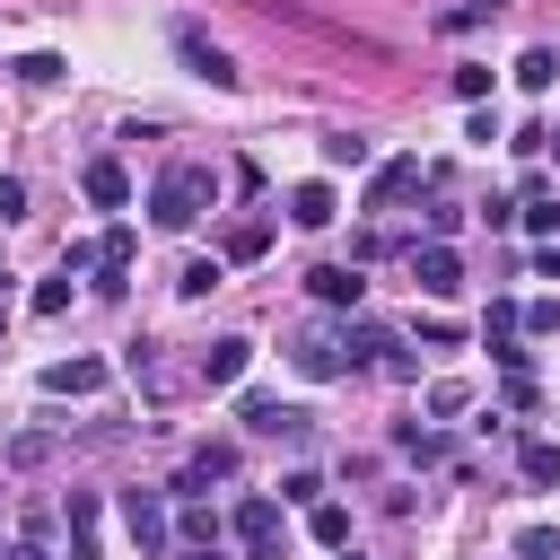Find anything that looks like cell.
<instances>
[{
    "label": "cell",
    "instance_id": "cell-16",
    "mask_svg": "<svg viewBox=\"0 0 560 560\" xmlns=\"http://www.w3.org/2000/svg\"><path fill=\"white\" fill-rule=\"evenodd\" d=\"M551 79H560V52H551V44H525V52H516V88H525V96H542Z\"/></svg>",
    "mask_w": 560,
    "mask_h": 560
},
{
    "label": "cell",
    "instance_id": "cell-27",
    "mask_svg": "<svg viewBox=\"0 0 560 560\" xmlns=\"http://www.w3.org/2000/svg\"><path fill=\"white\" fill-rule=\"evenodd\" d=\"M61 306H70V271H52V280L35 289V315H61Z\"/></svg>",
    "mask_w": 560,
    "mask_h": 560
},
{
    "label": "cell",
    "instance_id": "cell-21",
    "mask_svg": "<svg viewBox=\"0 0 560 560\" xmlns=\"http://www.w3.org/2000/svg\"><path fill=\"white\" fill-rule=\"evenodd\" d=\"M324 166H368V140L359 131H324Z\"/></svg>",
    "mask_w": 560,
    "mask_h": 560
},
{
    "label": "cell",
    "instance_id": "cell-17",
    "mask_svg": "<svg viewBox=\"0 0 560 560\" xmlns=\"http://www.w3.org/2000/svg\"><path fill=\"white\" fill-rule=\"evenodd\" d=\"M306 534H315L324 551H341V542H350V508H341V499H315V508H306Z\"/></svg>",
    "mask_w": 560,
    "mask_h": 560
},
{
    "label": "cell",
    "instance_id": "cell-18",
    "mask_svg": "<svg viewBox=\"0 0 560 560\" xmlns=\"http://www.w3.org/2000/svg\"><path fill=\"white\" fill-rule=\"evenodd\" d=\"M516 472H525L534 490H551V481H560V446H551V438H525V446H516Z\"/></svg>",
    "mask_w": 560,
    "mask_h": 560
},
{
    "label": "cell",
    "instance_id": "cell-4",
    "mask_svg": "<svg viewBox=\"0 0 560 560\" xmlns=\"http://www.w3.org/2000/svg\"><path fill=\"white\" fill-rule=\"evenodd\" d=\"M236 542H245L254 560H280V499H245V508H236Z\"/></svg>",
    "mask_w": 560,
    "mask_h": 560
},
{
    "label": "cell",
    "instance_id": "cell-35",
    "mask_svg": "<svg viewBox=\"0 0 560 560\" xmlns=\"http://www.w3.org/2000/svg\"><path fill=\"white\" fill-rule=\"evenodd\" d=\"M0 306H9V271H0Z\"/></svg>",
    "mask_w": 560,
    "mask_h": 560
},
{
    "label": "cell",
    "instance_id": "cell-33",
    "mask_svg": "<svg viewBox=\"0 0 560 560\" xmlns=\"http://www.w3.org/2000/svg\"><path fill=\"white\" fill-rule=\"evenodd\" d=\"M9 560H52V551H44V542H18V551H9Z\"/></svg>",
    "mask_w": 560,
    "mask_h": 560
},
{
    "label": "cell",
    "instance_id": "cell-5",
    "mask_svg": "<svg viewBox=\"0 0 560 560\" xmlns=\"http://www.w3.org/2000/svg\"><path fill=\"white\" fill-rule=\"evenodd\" d=\"M306 289H315V306H350V315H359V298H368L359 262H315V271H306Z\"/></svg>",
    "mask_w": 560,
    "mask_h": 560
},
{
    "label": "cell",
    "instance_id": "cell-20",
    "mask_svg": "<svg viewBox=\"0 0 560 560\" xmlns=\"http://www.w3.org/2000/svg\"><path fill=\"white\" fill-rule=\"evenodd\" d=\"M420 402H429V420H455V411L472 402V385H455V376H438V385H429Z\"/></svg>",
    "mask_w": 560,
    "mask_h": 560
},
{
    "label": "cell",
    "instance_id": "cell-7",
    "mask_svg": "<svg viewBox=\"0 0 560 560\" xmlns=\"http://www.w3.org/2000/svg\"><path fill=\"white\" fill-rule=\"evenodd\" d=\"M122 525H131L140 551H166V499L158 490H122Z\"/></svg>",
    "mask_w": 560,
    "mask_h": 560
},
{
    "label": "cell",
    "instance_id": "cell-14",
    "mask_svg": "<svg viewBox=\"0 0 560 560\" xmlns=\"http://www.w3.org/2000/svg\"><path fill=\"white\" fill-rule=\"evenodd\" d=\"M411 184H420V158H385V166L368 175V210H385V201H402Z\"/></svg>",
    "mask_w": 560,
    "mask_h": 560
},
{
    "label": "cell",
    "instance_id": "cell-31",
    "mask_svg": "<svg viewBox=\"0 0 560 560\" xmlns=\"http://www.w3.org/2000/svg\"><path fill=\"white\" fill-rule=\"evenodd\" d=\"M534 262H542V280H560V228L542 236V254H534Z\"/></svg>",
    "mask_w": 560,
    "mask_h": 560
},
{
    "label": "cell",
    "instance_id": "cell-24",
    "mask_svg": "<svg viewBox=\"0 0 560 560\" xmlns=\"http://www.w3.org/2000/svg\"><path fill=\"white\" fill-rule=\"evenodd\" d=\"M516 560H560V534H551V525H525V534H516Z\"/></svg>",
    "mask_w": 560,
    "mask_h": 560
},
{
    "label": "cell",
    "instance_id": "cell-36",
    "mask_svg": "<svg viewBox=\"0 0 560 560\" xmlns=\"http://www.w3.org/2000/svg\"><path fill=\"white\" fill-rule=\"evenodd\" d=\"M542 149H560V131H542Z\"/></svg>",
    "mask_w": 560,
    "mask_h": 560
},
{
    "label": "cell",
    "instance_id": "cell-9",
    "mask_svg": "<svg viewBox=\"0 0 560 560\" xmlns=\"http://www.w3.org/2000/svg\"><path fill=\"white\" fill-rule=\"evenodd\" d=\"M245 368H254V341H245V332H228V341L201 350V385H236Z\"/></svg>",
    "mask_w": 560,
    "mask_h": 560
},
{
    "label": "cell",
    "instance_id": "cell-30",
    "mask_svg": "<svg viewBox=\"0 0 560 560\" xmlns=\"http://www.w3.org/2000/svg\"><path fill=\"white\" fill-rule=\"evenodd\" d=\"M0 219H26V184L18 175H0Z\"/></svg>",
    "mask_w": 560,
    "mask_h": 560
},
{
    "label": "cell",
    "instance_id": "cell-22",
    "mask_svg": "<svg viewBox=\"0 0 560 560\" xmlns=\"http://www.w3.org/2000/svg\"><path fill=\"white\" fill-rule=\"evenodd\" d=\"M175 289H184V298H210V289H219V254H192V262H184V280H175Z\"/></svg>",
    "mask_w": 560,
    "mask_h": 560
},
{
    "label": "cell",
    "instance_id": "cell-38",
    "mask_svg": "<svg viewBox=\"0 0 560 560\" xmlns=\"http://www.w3.org/2000/svg\"><path fill=\"white\" fill-rule=\"evenodd\" d=\"M481 9H499V0H481Z\"/></svg>",
    "mask_w": 560,
    "mask_h": 560
},
{
    "label": "cell",
    "instance_id": "cell-6",
    "mask_svg": "<svg viewBox=\"0 0 560 560\" xmlns=\"http://www.w3.org/2000/svg\"><path fill=\"white\" fill-rule=\"evenodd\" d=\"M289 359H298V376H315V385H332V376L350 368V359H341V332H324V324H315V332H298V350H289Z\"/></svg>",
    "mask_w": 560,
    "mask_h": 560
},
{
    "label": "cell",
    "instance_id": "cell-8",
    "mask_svg": "<svg viewBox=\"0 0 560 560\" xmlns=\"http://www.w3.org/2000/svg\"><path fill=\"white\" fill-rule=\"evenodd\" d=\"M411 280H420L429 298H446V289L464 280V262H455V245H438V236H429V245H411Z\"/></svg>",
    "mask_w": 560,
    "mask_h": 560
},
{
    "label": "cell",
    "instance_id": "cell-23",
    "mask_svg": "<svg viewBox=\"0 0 560 560\" xmlns=\"http://www.w3.org/2000/svg\"><path fill=\"white\" fill-rule=\"evenodd\" d=\"M52 455V438L44 429H26V438H9V472H26V464H44Z\"/></svg>",
    "mask_w": 560,
    "mask_h": 560
},
{
    "label": "cell",
    "instance_id": "cell-37",
    "mask_svg": "<svg viewBox=\"0 0 560 560\" xmlns=\"http://www.w3.org/2000/svg\"><path fill=\"white\" fill-rule=\"evenodd\" d=\"M341 560H359V551H350V542H341Z\"/></svg>",
    "mask_w": 560,
    "mask_h": 560
},
{
    "label": "cell",
    "instance_id": "cell-1",
    "mask_svg": "<svg viewBox=\"0 0 560 560\" xmlns=\"http://www.w3.org/2000/svg\"><path fill=\"white\" fill-rule=\"evenodd\" d=\"M210 192H219V184H210V166H201V158H175V166L158 175V192H149V219H158L166 236H184V228L210 210Z\"/></svg>",
    "mask_w": 560,
    "mask_h": 560
},
{
    "label": "cell",
    "instance_id": "cell-2",
    "mask_svg": "<svg viewBox=\"0 0 560 560\" xmlns=\"http://www.w3.org/2000/svg\"><path fill=\"white\" fill-rule=\"evenodd\" d=\"M175 52H184V70H192V79H210V88H236V61H228V52H219V44H210L192 18L175 26Z\"/></svg>",
    "mask_w": 560,
    "mask_h": 560
},
{
    "label": "cell",
    "instance_id": "cell-13",
    "mask_svg": "<svg viewBox=\"0 0 560 560\" xmlns=\"http://www.w3.org/2000/svg\"><path fill=\"white\" fill-rule=\"evenodd\" d=\"M122 280H131V228H105V236H96V289L114 298Z\"/></svg>",
    "mask_w": 560,
    "mask_h": 560
},
{
    "label": "cell",
    "instance_id": "cell-29",
    "mask_svg": "<svg viewBox=\"0 0 560 560\" xmlns=\"http://www.w3.org/2000/svg\"><path fill=\"white\" fill-rule=\"evenodd\" d=\"M280 499H298V508H315V499H324V481H315V472H289V481H280Z\"/></svg>",
    "mask_w": 560,
    "mask_h": 560
},
{
    "label": "cell",
    "instance_id": "cell-12",
    "mask_svg": "<svg viewBox=\"0 0 560 560\" xmlns=\"http://www.w3.org/2000/svg\"><path fill=\"white\" fill-rule=\"evenodd\" d=\"M289 219H298V228H332V219H341V192L315 175V184H298V192H289Z\"/></svg>",
    "mask_w": 560,
    "mask_h": 560
},
{
    "label": "cell",
    "instance_id": "cell-19",
    "mask_svg": "<svg viewBox=\"0 0 560 560\" xmlns=\"http://www.w3.org/2000/svg\"><path fill=\"white\" fill-rule=\"evenodd\" d=\"M262 245H271V219H236L228 228V262H262Z\"/></svg>",
    "mask_w": 560,
    "mask_h": 560
},
{
    "label": "cell",
    "instance_id": "cell-3",
    "mask_svg": "<svg viewBox=\"0 0 560 560\" xmlns=\"http://www.w3.org/2000/svg\"><path fill=\"white\" fill-rule=\"evenodd\" d=\"M236 411H245V429H254V438H306V429H315V420H306L298 402H280V394H245Z\"/></svg>",
    "mask_w": 560,
    "mask_h": 560
},
{
    "label": "cell",
    "instance_id": "cell-15",
    "mask_svg": "<svg viewBox=\"0 0 560 560\" xmlns=\"http://www.w3.org/2000/svg\"><path fill=\"white\" fill-rule=\"evenodd\" d=\"M228 472H236V446H201V455L175 472V490L192 499V490H210V481H228Z\"/></svg>",
    "mask_w": 560,
    "mask_h": 560
},
{
    "label": "cell",
    "instance_id": "cell-34",
    "mask_svg": "<svg viewBox=\"0 0 560 560\" xmlns=\"http://www.w3.org/2000/svg\"><path fill=\"white\" fill-rule=\"evenodd\" d=\"M184 560H219V542H210V551H184Z\"/></svg>",
    "mask_w": 560,
    "mask_h": 560
},
{
    "label": "cell",
    "instance_id": "cell-28",
    "mask_svg": "<svg viewBox=\"0 0 560 560\" xmlns=\"http://www.w3.org/2000/svg\"><path fill=\"white\" fill-rule=\"evenodd\" d=\"M184 534H192V551H210V542H219V516H210V508H184Z\"/></svg>",
    "mask_w": 560,
    "mask_h": 560
},
{
    "label": "cell",
    "instance_id": "cell-10",
    "mask_svg": "<svg viewBox=\"0 0 560 560\" xmlns=\"http://www.w3.org/2000/svg\"><path fill=\"white\" fill-rule=\"evenodd\" d=\"M105 376H114V368H105V359H52V368H44V376H35V385H44V394H96V385H105Z\"/></svg>",
    "mask_w": 560,
    "mask_h": 560
},
{
    "label": "cell",
    "instance_id": "cell-11",
    "mask_svg": "<svg viewBox=\"0 0 560 560\" xmlns=\"http://www.w3.org/2000/svg\"><path fill=\"white\" fill-rule=\"evenodd\" d=\"M79 192H88L96 210H122V201H131V175H122V158H96V166L79 175Z\"/></svg>",
    "mask_w": 560,
    "mask_h": 560
},
{
    "label": "cell",
    "instance_id": "cell-25",
    "mask_svg": "<svg viewBox=\"0 0 560 560\" xmlns=\"http://www.w3.org/2000/svg\"><path fill=\"white\" fill-rule=\"evenodd\" d=\"M516 324H525V332H560V298H534V306H516Z\"/></svg>",
    "mask_w": 560,
    "mask_h": 560
},
{
    "label": "cell",
    "instance_id": "cell-32",
    "mask_svg": "<svg viewBox=\"0 0 560 560\" xmlns=\"http://www.w3.org/2000/svg\"><path fill=\"white\" fill-rule=\"evenodd\" d=\"M70 560H105V551H96V525H88V534H70Z\"/></svg>",
    "mask_w": 560,
    "mask_h": 560
},
{
    "label": "cell",
    "instance_id": "cell-26",
    "mask_svg": "<svg viewBox=\"0 0 560 560\" xmlns=\"http://www.w3.org/2000/svg\"><path fill=\"white\" fill-rule=\"evenodd\" d=\"M18 79H35V88H52V79H61V52H26V61H18Z\"/></svg>",
    "mask_w": 560,
    "mask_h": 560
}]
</instances>
